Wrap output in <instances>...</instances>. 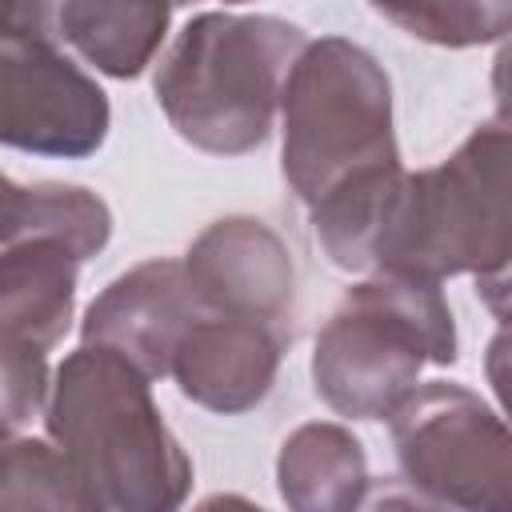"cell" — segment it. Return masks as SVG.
<instances>
[{"instance_id":"obj_1","label":"cell","mask_w":512,"mask_h":512,"mask_svg":"<svg viewBox=\"0 0 512 512\" xmlns=\"http://www.w3.org/2000/svg\"><path fill=\"white\" fill-rule=\"evenodd\" d=\"M44 428L96 512H168L188 500L192 460L164 424L152 380L120 352H68L48 384Z\"/></svg>"},{"instance_id":"obj_2","label":"cell","mask_w":512,"mask_h":512,"mask_svg":"<svg viewBox=\"0 0 512 512\" xmlns=\"http://www.w3.org/2000/svg\"><path fill=\"white\" fill-rule=\"evenodd\" d=\"M508 224V128L480 124L448 160L400 172L372 232V272L444 284L448 276H504Z\"/></svg>"},{"instance_id":"obj_3","label":"cell","mask_w":512,"mask_h":512,"mask_svg":"<svg viewBox=\"0 0 512 512\" xmlns=\"http://www.w3.org/2000/svg\"><path fill=\"white\" fill-rule=\"evenodd\" d=\"M308 36L280 16L200 12L156 64V104L200 152L260 148L280 112V88Z\"/></svg>"},{"instance_id":"obj_4","label":"cell","mask_w":512,"mask_h":512,"mask_svg":"<svg viewBox=\"0 0 512 512\" xmlns=\"http://www.w3.org/2000/svg\"><path fill=\"white\" fill-rule=\"evenodd\" d=\"M456 360V320L436 280L376 272L316 332V396L348 420H384L428 364Z\"/></svg>"},{"instance_id":"obj_5","label":"cell","mask_w":512,"mask_h":512,"mask_svg":"<svg viewBox=\"0 0 512 512\" xmlns=\"http://www.w3.org/2000/svg\"><path fill=\"white\" fill-rule=\"evenodd\" d=\"M280 128L284 180L308 208L348 176L400 160L388 72L344 36L300 48L280 88Z\"/></svg>"},{"instance_id":"obj_6","label":"cell","mask_w":512,"mask_h":512,"mask_svg":"<svg viewBox=\"0 0 512 512\" xmlns=\"http://www.w3.org/2000/svg\"><path fill=\"white\" fill-rule=\"evenodd\" d=\"M400 480L428 504L500 512L512 504V436L472 388L416 384L388 416Z\"/></svg>"},{"instance_id":"obj_7","label":"cell","mask_w":512,"mask_h":512,"mask_svg":"<svg viewBox=\"0 0 512 512\" xmlns=\"http://www.w3.org/2000/svg\"><path fill=\"white\" fill-rule=\"evenodd\" d=\"M112 128L104 88L44 32H36L12 0H0V144L84 160L100 152Z\"/></svg>"},{"instance_id":"obj_8","label":"cell","mask_w":512,"mask_h":512,"mask_svg":"<svg viewBox=\"0 0 512 512\" xmlns=\"http://www.w3.org/2000/svg\"><path fill=\"white\" fill-rule=\"evenodd\" d=\"M184 276L204 312L260 320L288 332L296 308V260L272 224L256 216L212 220L188 244Z\"/></svg>"},{"instance_id":"obj_9","label":"cell","mask_w":512,"mask_h":512,"mask_svg":"<svg viewBox=\"0 0 512 512\" xmlns=\"http://www.w3.org/2000/svg\"><path fill=\"white\" fill-rule=\"evenodd\" d=\"M204 316L184 260H144L116 276L84 312L80 336L84 344H100L132 360L148 380L168 376L172 352L188 324Z\"/></svg>"},{"instance_id":"obj_10","label":"cell","mask_w":512,"mask_h":512,"mask_svg":"<svg viewBox=\"0 0 512 512\" xmlns=\"http://www.w3.org/2000/svg\"><path fill=\"white\" fill-rule=\"evenodd\" d=\"M284 340L288 332L272 324L204 312L180 336L168 376L176 380L184 400L220 416H240L268 400L280 372Z\"/></svg>"},{"instance_id":"obj_11","label":"cell","mask_w":512,"mask_h":512,"mask_svg":"<svg viewBox=\"0 0 512 512\" xmlns=\"http://www.w3.org/2000/svg\"><path fill=\"white\" fill-rule=\"evenodd\" d=\"M16 12L104 76H140L172 24L176 0H12Z\"/></svg>"},{"instance_id":"obj_12","label":"cell","mask_w":512,"mask_h":512,"mask_svg":"<svg viewBox=\"0 0 512 512\" xmlns=\"http://www.w3.org/2000/svg\"><path fill=\"white\" fill-rule=\"evenodd\" d=\"M80 256L56 236H24L0 248V332L56 348L76 312Z\"/></svg>"},{"instance_id":"obj_13","label":"cell","mask_w":512,"mask_h":512,"mask_svg":"<svg viewBox=\"0 0 512 512\" xmlns=\"http://www.w3.org/2000/svg\"><path fill=\"white\" fill-rule=\"evenodd\" d=\"M276 484L296 512H352L368 496V456L352 428L332 420L300 424L276 456Z\"/></svg>"},{"instance_id":"obj_14","label":"cell","mask_w":512,"mask_h":512,"mask_svg":"<svg viewBox=\"0 0 512 512\" xmlns=\"http://www.w3.org/2000/svg\"><path fill=\"white\" fill-rule=\"evenodd\" d=\"M24 236H56L84 264L108 244L112 212L80 184H16L0 172V248Z\"/></svg>"},{"instance_id":"obj_15","label":"cell","mask_w":512,"mask_h":512,"mask_svg":"<svg viewBox=\"0 0 512 512\" xmlns=\"http://www.w3.org/2000/svg\"><path fill=\"white\" fill-rule=\"evenodd\" d=\"M0 508H76L96 512L68 456L40 436L12 432L0 444Z\"/></svg>"},{"instance_id":"obj_16","label":"cell","mask_w":512,"mask_h":512,"mask_svg":"<svg viewBox=\"0 0 512 512\" xmlns=\"http://www.w3.org/2000/svg\"><path fill=\"white\" fill-rule=\"evenodd\" d=\"M400 32L436 48L496 44L512 28V0H368Z\"/></svg>"},{"instance_id":"obj_17","label":"cell","mask_w":512,"mask_h":512,"mask_svg":"<svg viewBox=\"0 0 512 512\" xmlns=\"http://www.w3.org/2000/svg\"><path fill=\"white\" fill-rule=\"evenodd\" d=\"M48 384V348L0 332V424L8 432H20L44 416Z\"/></svg>"},{"instance_id":"obj_18","label":"cell","mask_w":512,"mask_h":512,"mask_svg":"<svg viewBox=\"0 0 512 512\" xmlns=\"http://www.w3.org/2000/svg\"><path fill=\"white\" fill-rule=\"evenodd\" d=\"M8 436H12V432H8V428H4V424H0V444H4V440H8Z\"/></svg>"},{"instance_id":"obj_19","label":"cell","mask_w":512,"mask_h":512,"mask_svg":"<svg viewBox=\"0 0 512 512\" xmlns=\"http://www.w3.org/2000/svg\"><path fill=\"white\" fill-rule=\"evenodd\" d=\"M224 4H248V0H224Z\"/></svg>"}]
</instances>
